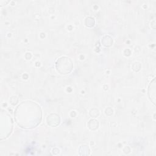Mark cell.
Returning <instances> with one entry per match:
<instances>
[{"label": "cell", "instance_id": "6da1fadb", "mask_svg": "<svg viewBox=\"0 0 156 156\" xmlns=\"http://www.w3.org/2000/svg\"><path fill=\"white\" fill-rule=\"evenodd\" d=\"M149 94L151 101L155 104V79L153 80L152 82H151L149 87Z\"/></svg>", "mask_w": 156, "mask_h": 156}]
</instances>
